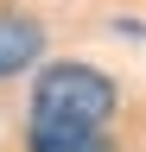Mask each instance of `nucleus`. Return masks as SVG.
<instances>
[{"label":"nucleus","mask_w":146,"mask_h":152,"mask_svg":"<svg viewBox=\"0 0 146 152\" xmlns=\"http://www.w3.org/2000/svg\"><path fill=\"white\" fill-rule=\"evenodd\" d=\"M114 108H121L114 76L95 70V64H76V57L45 64V70H38V83H32V121H57V127H102V133H108Z\"/></svg>","instance_id":"nucleus-1"},{"label":"nucleus","mask_w":146,"mask_h":152,"mask_svg":"<svg viewBox=\"0 0 146 152\" xmlns=\"http://www.w3.org/2000/svg\"><path fill=\"white\" fill-rule=\"evenodd\" d=\"M38 51H45V26L26 19V13H7V7H0V83L19 76V70H32Z\"/></svg>","instance_id":"nucleus-2"},{"label":"nucleus","mask_w":146,"mask_h":152,"mask_svg":"<svg viewBox=\"0 0 146 152\" xmlns=\"http://www.w3.org/2000/svg\"><path fill=\"white\" fill-rule=\"evenodd\" d=\"M26 152H114L102 127H57V121H32Z\"/></svg>","instance_id":"nucleus-3"}]
</instances>
